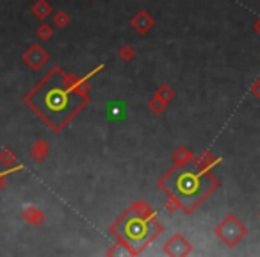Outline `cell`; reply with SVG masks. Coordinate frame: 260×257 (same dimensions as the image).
<instances>
[{"mask_svg": "<svg viewBox=\"0 0 260 257\" xmlns=\"http://www.w3.org/2000/svg\"><path fill=\"white\" fill-rule=\"evenodd\" d=\"M87 90L89 84L80 77H73L54 66L23 100L52 131L61 132L89 104Z\"/></svg>", "mask_w": 260, "mask_h": 257, "instance_id": "obj_1", "label": "cell"}, {"mask_svg": "<svg viewBox=\"0 0 260 257\" xmlns=\"http://www.w3.org/2000/svg\"><path fill=\"white\" fill-rule=\"evenodd\" d=\"M159 188L166 195H173L185 213H192L202 200L217 188V179L200 164H196V168L175 164L159 179Z\"/></svg>", "mask_w": 260, "mask_h": 257, "instance_id": "obj_2", "label": "cell"}, {"mask_svg": "<svg viewBox=\"0 0 260 257\" xmlns=\"http://www.w3.org/2000/svg\"><path fill=\"white\" fill-rule=\"evenodd\" d=\"M111 231L118 236V245L125 246V253L138 255L162 232V225L157 220V211L139 200L114 221Z\"/></svg>", "mask_w": 260, "mask_h": 257, "instance_id": "obj_3", "label": "cell"}, {"mask_svg": "<svg viewBox=\"0 0 260 257\" xmlns=\"http://www.w3.org/2000/svg\"><path fill=\"white\" fill-rule=\"evenodd\" d=\"M216 234L226 243L228 246H234L239 239L244 236V227L235 220L234 216H228L216 227Z\"/></svg>", "mask_w": 260, "mask_h": 257, "instance_id": "obj_4", "label": "cell"}, {"mask_svg": "<svg viewBox=\"0 0 260 257\" xmlns=\"http://www.w3.org/2000/svg\"><path fill=\"white\" fill-rule=\"evenodd\" d=\"M22 59L27 66H30V68L34 70V72H40V70L48 63L50 55H48V52L45 50L41 45H30V47L23 52Z\"/></svg>", "mask_w": 260, "mask_h": 257, "instance_id": "obj_5", "label": "cell"}, {"mask_svg": "<svg viewBox=\"0 0 260 257\" xmlns=\"http://www.w3.org/2000/svg\"><path fill=\"white\" fill-rule=\"evenodd\" d=\"M162 250H164L166 255L180 257V255H187V253H191V245H189V241L182 234H175V236H171L166 243H164Z\"/></svg>", "mask_w": 260, "mask_h": 257, "instance_id": "obj_6", "label": "cell"}, {"mask_svg": "<svg viewBox=\"0 0 260 257\" xmlns=\"http://www.w3.org/2000/svg\"><path fill=\"white\" fill-rule=\"evenodd\" d=\"M130 23H132V27L136 29V33H139V34H148L150 31L155 27V20L152 18V15H150L148 11H138L132 16Z\"/></svg>", "mask_w": 260, "mask_h": 257, "instance_id": "obj_7", "label": "cell"}, {"mask_svg": "<svg viewBox=\"0 0 260 257\" xmlns=\"http://www.w3.org/2000/svg\"><path fill=\"white\" fill-rule=\"evenodd\" d=\"M30 11H32V15L36 16L38 20H47L48 16H52V6L48 4L47 0H36L32 4V8H30Z\"/></svg>", "mask_w": 260, "mask_h": 257, "instance_id": "obj_8", "label": "cell"}, {"mask_svg": "<svg viewBox=\"0 0 260 257\" xmlns=\"http://www.w3.org/2000/svg\"><path fill=\"white\" fill-rule=\"evenodd\" d=\"M23 218H25V221H29V223L32 225H41L45 221V214L41 213L38 207H25L23 209Z\"/></svg>", "mask_w": 260, "mask_h": 257, "instance_id": "obj_9", "label": "cell"}, {"mask_svg": "<svg viewBox=\"0 0 260 257\" xmlns=\"http://www.w3.org/2000/svg\"><path fill=\"white\" fill-rule=\"evenodd\" d=\"M47 156H48V143L43 141V139H40V141L34 143L32 150H30V157L40 163V161L47 159Z\"/></svg>", "mask_w": 260, "mask_h": 257, "instance_id": "obj_10", "label": "cell"}, {"mask_svg": "<svg viewBox=\"0 0 260 257\" xmlns=\"http://www.w3.org/2000/svg\"><path fill=\"white\" fill-rule=\"evenodd\" d=\"M173 161H175V164H177V166H184V164L191 163L192 156H191V152L185 149V147H178V149L175 150V154H173Z\"/></svg>", "mask_w": 260, "mask_h": 257, "instance_id": "obj_11", "label": "cell"}, {"mask_svg": "<svg viewBox=\"0 0 260 257\" xmlns=\"http://www.w3.org/2000/svg\"><path fill=\"white\" fill-rule=\"evenodd\" d=\"M155 97L160 98L162 102H166V104H170V102L175 98V91H173V88H171V86L162 84V86H159V90L155 91Z\"/></svg>", "mask_w": 260, "mask_h": 257, "instance_id": "obj_12", "label": "cell"}, {"mask_svg": "<svg viewBox=\"0 0 260 257\" xmlns=\"http://www.w3.org/2000/svg\"><path fill=\"white\" fill-rule=\"evenodd\" d=\"M52 22H54V27H59V29H64V27L70 25L72 18L66 11H55V15L52 16Z\"/></svg>", "mask_w": 260, "mask_h": 257, "instance_id": "obj_13", "label": "cell"}, {"mask_svg": "<svg viewBox=\"0 0 260 257\" xmlns=\"http://www.w3.org/2000/svg\"><path fill=\"white\" fill-rule=\"evenodd\" d=\"M36 36L40 38L41 41L52 40V36H54V27L48 25V23H41V25L36 29Z\"/></svg>", "mask_w": 260, "mask_h": 257, "instance_id": "obj_14", "label": "cell"}, {"mask_svg": "<svg viewBox=\"0 0 260 257\" xmlns=\"http://www.w3.org/2000/svg\"><path fill=\"white\" fill-rule=\"evenodd\" d=\"M118 55L121 61L128 63V61H132V59H136V48L132 47V45H123V47L119 48Z\"/></svg>", "mask_w": 260, "mask_h": 257, "instance_id": "obj_15", "label": "cell"}, {"mask_svg": "<svg viewBox=\"0 0 260 257\" xmlns=\"http://www.w3.org/2000/svg\"><path fill=\"white\" fill-rule=\"evenodd\" d=\"M0 163L6 164V166H13L16 163V154L11 149H4L0 152Z\"/></svg>", "mask_w": 260, "mask_h": 257, "instance_id": "obj_16", "label": "cell"}, {"mask_svg": "<svg viewBox=\"0 0 260 257\" xmlns=\"http://www.w3.org/2000/svg\"><path fill=\"white\" fill-rule=\"evenodd\" d=\"M166 102H162L160 98H157L155 95H153V98L148 102V107H150V111L152 112H155V115H162L164 112V109H166Z\"/></svg>", "mask_w": 260, "mask_h": 257, "instance_id": "obj_17", "label": "cell"}, {"mask_svg": "<svg viewBox=\"0 0 260 257\" xmlns=\"http://www.w3.org/2000/svg\"><path fill=\"white\" fill-rule=\"evenodd\" d=\"M164 206H166L168 211H178V209H182L180 202H178V200L175 198L173 195H168V198H166V202H164Z\"/></svg>", "mask_w": 260, "mask_h": 257, "instance_id": "obj_18", "label": "cell"}, {"mask_svg": "<svg viewBox=\"0 0 260 257\" xmlns=\"http://www.w3.org/2000/svg\"><path fill=\"white\" fill-rule=\"evenodd\" d=\"M6 179H8V172H0V189L6 186Z\"/></svg>", "mask_w": 260, "mask_h": 257, "instance_id": "obj_19", "label": "cell"}]
</instances>
